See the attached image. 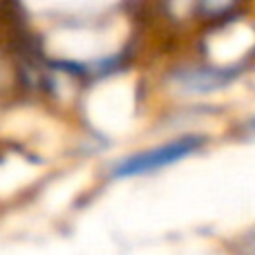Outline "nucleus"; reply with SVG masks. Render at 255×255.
<instances>
[{"mask_svg": "<svg viewBox=\"0 0 255 255\" xmlns=\"http://www.w3.org/2000/svg\"><path fill=\"white\" fill-rule=\"evenodd\" d=\"M202 136H179V139H172L168 143H161L157 148L143 150V152H136L132 157L121 159L115 166V175L117 177H136V175H148L154 172L159 168L172 166V163L186 159L188 154H193L195 150L202 145Z\"/></svg>", "mask_w": 255, "mask_h": 255, "instance_id": "nucleus-1", "label": "nucleus"}, {"mask_svg": "<svg viewBox=\"0 0 255 255\" xmlns=\"http://www.w3.org/2000/svg\"><path fill=\"white\" fill-rule=\"evenodd\" d=\"M235 70H217V67H186L175 74V81L184 92L206 94L229 85L235 79Z\"/></svg>", "mask_w": 255, "mask_h": 255, "instance_id": "nucleus-2", "label": "nucleus"}, {"mask_svg": "<svg viewBox=\"0 0 255 255\" xmlns=\"http://www.w3.org/2000/svg\"><path fill=\"white\" fill-rule=\"evenodd\" d=\"M233 251H235V255H255V231L235 240Z\"/></svg>", "mask_w": 255, "mask_h": 255, "instance_id": "nucleus-3", "label": "nucleus"}, {"mask_svg": "<svg viewBox=\"0 0 255 255\" xmlns=\"http://www.w3.org/2000/svg\"><path fill=\"white\" fill-rule=\"evenodd\" d=\"M229 9H233V4H226V2H222V4H215V2L202 4V11H211V18L213 16H220V13L229 11Z\"/></svg>", "mask_w": 255, "mask_h": 255, "instance_id": "nucleus-4", "label": "nucleus"}, {"mask_svg": "<svg viewBox=\"0 0 255 255\" xmlns=\"http://www.w3.org/2000/svg\"><path fill=\"white\" fill-rule=\"evenodd\" d=\"M251 128H253V130H255V121H253V124H251Z\"/></svg>", "mask_w": 255, "mask_h": 255, "instance_id": "nucleus-5", "label": "nucleus"}]
</instances>
